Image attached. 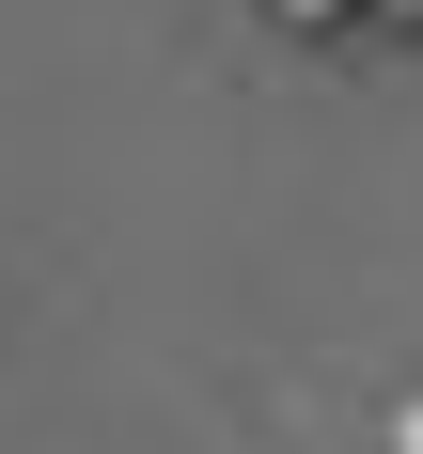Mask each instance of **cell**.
<instances>
[{
    "instance_id": "1",
    "label": "cell",
    "mask_w": 423,
    "mask_h": 454,
    "mask_svg": "<svg viewBox=\"0 0 423 454\" xmlns=\"http://www.w3.org/2000/svg\"><path fill=\"white\" fill-rule=\"evenodd\" d=\"M282 16H329V0H282Z\"/></svg>"
}]
</instances>
